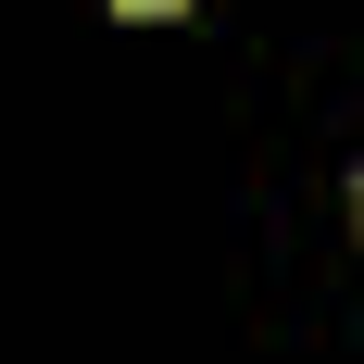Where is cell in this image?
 <instances>
[{
	"instance_id": "6da1fadb",
	"label": "cell",
	"mask_w": 364,
	"mask_h": 364,
	"mask_svg": "<svg viewBox=\"0 0 364 364\" xmlns=\"http://www.w3.org/2000/svg\"><path fill=\"white\" fill-rule=\"evenodd\" d=\"M126 13H176V0H126Z\"/></svg>"
}]
</instances>
